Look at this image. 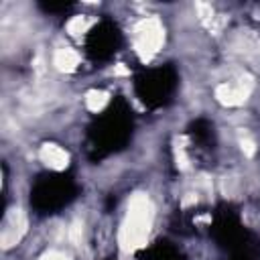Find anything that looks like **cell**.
Masks as SVG:
<instances>
[{
	"instance_id": "6da1fadb",
	"label": "cell",
	"mask_w": 260,
	"mask_h": 260,
	"mask_svg": "<svg viewBox=\"0 0 260 260\" xmlns=\"http://www.w3.org/2000/svg\"><path fill=\"white\" fill-rule=\"evenodd\" d=\"M152 221V203L146 195L136 193L128 205V215L120 232V246L126 252H132L144 246Z\"/></svg>"
},
{
	"instance_id": "7a4b0ae2",
	"label": "cell",
	"mask_w": 260,
	"mask_h": 260,
	"mask_svg": "<svg viewBox=\"0 0 260 260\" xmlns=\"http://www.w3.org/2000/svg\"><path fill=\"white\" fill-rule=\"evenodd\" d=\"M162 28H160V22L156 18H146L142 20L138 26H136V41H134V47H136V53L142 57V59H150L162 45Z\"/></svg>"
},
{
	"instance_id": "3957f363",
	"label": "cell",
	"mask_w": 260,
	"mask_h": 260,
	"mask_svg": "<svg viewBox=\"0 0 260 260\" xmlns=\"http://www.w3.org/2000/svg\"><path fill=\"white\" fill-rule=\"evenodd\" d=\"M26 232V217L22 213V209L18 207H12L4 219V225H2V234H0V244L2 248H12L20 242V238L24 236Z\"/></svg>"
},
{
	"instance_id": "277c9868",
	"label": "cell",
	"mask_w": 260,
	"mask_h": 260,
	"mask_svg": "<svg viewBox=\"0 0 260 260\" xmlns=\"http://www.w3.org/2000/svg\"><path fill=\"white\" fill-rule=\"evenodd\" d=\"M250 89H252L250 79H246V81L242 79L240 83H221L215 89V98L225 106H238V104L246 102Z\"/></svg>"
},
{
	"instance_id": "5b68a950",
	"label": "cell",
	"mask_w": 260,
	"mask_h": 260,
	"mask_svg": "<svg viewBox=\"0 0 260 260\" xmlns=\"http://www.w3.org/2000/svg\"><path fill=\"white\" fill-rule=\"evenodd\" d=\"M39 156H41V160H43L47 167H51V169H55V171H63V169L69 165V154H67L61 146L51 144V142H47V144L41 146Z\"/></svg>"
},
{
	"instance_id": "8992f818",
	"label": "cell",
	"mask_w": 260,
	"mask_h": 260,
	"mask_svg": "<svg viewBox=\"0 0 260 260\" xmlns=\"http://www.w3.org/2000/svg\"><path fill=\"white\" fill-rule=\"evenodd\" d=\"M79 63V55L73 51V49H59L55 51L53 55V65L59 69V71H73Z\"/></svg>"
},
{
	"instance_id": "52a82bcc",
	"label": "cell",
	"mask_w": 260,
	"mask_h": 260,
	"mask_svg": "<svg viewBox=\"0 0 260 260\" xmlns=\"http://www.w3.org/2000/svg\"><path fill=\"white\" fill-rule=\"evenodd\" d=\"M108 93L106 91H102V89H91L87 95H85V104H87V108L91 110V112H100L106 104H108Z\"/></svg>"
},
{
	"instance_id": "ba28073f",
	"label": "cell",
	"mask_w": 260,
	"mask_h": 260,
	"mask_svg": "<svg viewBox=\"0 0 260 260\" xmlns=\"http://www.w3.org/2000/svg\"><path fill=\"white\" fill-rule=\"evenodd\" d=\"M85 28H87L85 16H73V18L67 22V30H69L71 35H79V32H83Z\"/></svg>"
},
{
	"instance_id": "9c48e42d",
	"label": "cell",
	"mask_w": 260,
	"mask_h": 260,
	"mask_svg": "<svg viewBox=\"0 0 260 260\" xmlns=\"http://www.w3.org/2000/svg\"><path fill=\"white\" fill-rule=\"evenodd\" d=\"M81 238H83V225H81L79 221H75V223L69 228V240H71L75 246H79V244H81Z\"/></svg>"
},
{
	"instance_id": "30bf717a",
	"label": "cell",
	"mask_w": 260,
	"mask_h": 260,
	"mask_svg": "<svg viewBox=\"0 0 260 260\" xmlns=\"http://www.w3.org/2000/svg\"><path fill=\"white\" fill-rule=\"evenodd\" d=\"M242 150H244V154H248V156H252L254 152H256V146H254V142L250 140V138H242Z\"/></svg>"
},
{
	"instance_id": "8fae6325",
	"label": "cell",
	"mask_w": 260,
	"mask_h": 260,
	"mask_svg": "<svg viewBox=\"0 0 260 260\" xmlns=\"http://www.w3.org/2000/svg\"><path fill=\"white\" fill-rule=\"evenodd\" d=\"M41 260H69L63 252H57V250H51V252H47V254H43L41 256Z\"/></svg>"
},
{
	"instance_id": "7c38bea8",
	"label": "cell",
	"mask_w": 260,
	"mask_h": 260,
	"mask_svg": "<svg viewBox=\"0 0 260 260\" xmlns=\"http://www.w3.org/2000/svg\"><path fill=\"white\" fill-rule=\"evenodd\" d=\"M114 73H116V75H128V73H130V71H128V69H126V67H124V65H118V67H116V69H114Z\"/></svg>"
}]
</instances>
